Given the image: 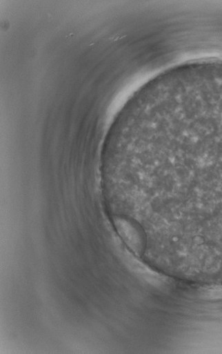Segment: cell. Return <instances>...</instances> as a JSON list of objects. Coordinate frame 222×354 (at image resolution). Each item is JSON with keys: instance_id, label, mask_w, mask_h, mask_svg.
Here are the masks:
<instances>
[{"instance_id": "1", "label": "cell", "mask_w": 222, "mask_h": 354, "mask_svg": "<svg viewBox=\"0 0 222 354\" xmlns=\"http://www.w3.org/2000/svg\"><path fill=\"white\" fill-rule=\"evenodd\" d=\"M115 224L125 243L135 253L140 255L143 249V238L139 229L124 219H116Z\"/></svg>"}]
</instances>
